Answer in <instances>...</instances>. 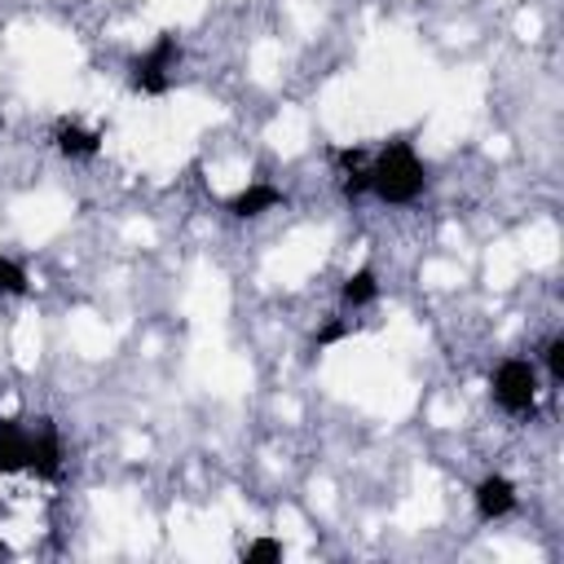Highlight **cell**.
Here are the masks:
<instances>
[{"instance_id": "obj_10", "label": "cell", "mask_w": 564, "mask_h": 564, "mask_svg": "<svg viewBox=\"0 0 564 564\" xmlns=\"http://www.w3.org/2000/svg\"><path fill=\"white\" fill-rule=\"evenodd\" d=\"M31 282H26V269L9 256H0V295H26Z\"/></svg>"}, {"instance_id": "obj_1", "label": "cell", "mask_w": 564, "mask_h": 564, "mask_svg": "<svg viewBox=\"0 0 564 564\" xmlns=\"http://www.w3.org/2000/svg\"><path fill=\"white\" fill-rule=\"evenodd\" d=\"M423 185H427V172L410 141H388L366 167V189L379 194L383 203H414Z\"/></svg>"}, {"instance_id": "obj_2", "label": "cell", "mask_w": 564, "mask_h": 564, "mask_svg": "<svg viewBox=\"0 0 564 564\" xmlns=\"http://www.w3.org/2000/svg\"><path fill=\"white\" fill-rule=\"evenodd\" d=\"M489 388H494V401H498L507 414H529V410L538 405V370H533V361H524V357L498 361Z\"/></svg>"}, {"instance_id": "obj_13", "label": "cell", "mask_w": 564, "mask_h": 564, "mask_svg": "<svg viewBox=\"0 0 564 564\" xmlns=\"http://www.w3.org/2000/svg\"><path fill=\"white\" fill-rule=\"evenodd\" d=\"M344 335H348V322H326V326L317 330V339H313V344H317V348H330V344H335V339H344Z\"/></svg>"}, {"instance_id": "obj_12", "label": "cell", "mask_w": 564, "mask_h": 564, "mask_svg": "<svg viewBox=\"0 0 564 564\" xmlns=\"http://www.w3.org/2000/svg\"><path fill=\"white\" fill-rule=\"evenodd\" d=\"M546 370H551L555 383L564 379V335H555V339L546 344Z\"/></svg>"}, {"instance_id": "obj_8", "label": "cell", "mask_w": 564, "mask_h": 564, "mask_svg": "<svg viewBox=\"0 0 564 564\" xmlns=\"http://www.w3.org/2000/svg\"><path fill=\"white\" fill-rule=\"evenodd\" d=\"M278 203H282V194H278L273 185H247L242 194L229 198V212L247 220V216H260V212H269V207H278Z\"/></svg>"}, {"instance_id": "obj_3", "label": "cell", "mask_w": 564, "mask_h": 564, "mask_svg": "<svg viewBox=\"0 0 564 564\" xmlns=\"http://www.w3.org/2000/svg\"><path fill=\"white\" fill-rule=\"evenodd\" d=\"M176 35H159L137 62H132V88L145 93V97H163L172 88V70H176Z\"/></svg>"}, {"instance_id": "obj_7", "label": "cell", "mask_w": 564, "mask_h": 564, "mask_svg": "<svg viewBox=\"0 0 564 564\" xmlns=\"http://www.w3.org/2000/svg\"><path fill=\"white\" fill-rule=\"evenodd\" d=\"M57 150L66 159H93L101 150V137L88 132V128H79V123H57Z\"/></svg>"}, {"instance_id": "obj_9", "label": "cell", "mask_w": 564, "mask_h": 564, "mask_svg": "<svg viewBox=\"0 0 564 564\" xmlns=\"http://www.w3.org/2000/svg\"><path fill=\"white\" fill-rule=\"evenodd\" d=\"M375 295H379V278H375V269H357V273H348L344 286H339V300L352 304V308H366Z\"/></svg>"}, {"instance_id": "obj_6", "label": "cell", "mask_w": 564, "mask_h": 564, "mask_svg": "<svg viewBox=\"0 0 564 564\" xmlns=\"http://www.w3.org/2000/svg\"><path fill=\"white\" fill-rule=\"evenodd\" d=\"M31 467V427L0 419V476L26 471Z\"/></svg>"}, {"instance_id": "obj_4", "label": "cell", "mask_w": 564, "mask_h": 564, "mask_svg": "<svg viewBox=\"0 0 564 564\" xmlns=\"http://www.w3.org/2000/svg\"><path fill=\"white\" fill-rule=\"evenodd\" d=\"M26 471H35L40 480L62 476V441H57V427L48 419H40L35 432H31V467Z\"/></svg>"}, {"instance_id": "obj_11", "label": "cell", "mask_w": 564, "mask_h": 564, "mask_svg": "<svg viewBox=\"0 0 564 564\" xmlns=\"http://www.w3.org/2000/svg\"><path fill=\"white\" fill-rule=\"evenodd\" d=\"M242 560H247V564H273V560H282V542H273V538H260V542L242 546Z\"/></svg>"}, {"instance_id": "obj_5", "label": "cell", "mask_w": 564, "mask_h": 564, "mask_svg": "<svg viewBox=\"0 0 564 564\" xmlns=\"http://www.w3.org/2000/svg\"><path fill=\"white\" fill-rule=\"evenodd\" d=\"M516 511V485L507 480V476H485L480 485H476V516L480 520H502V516H511Z\"/></svg>"}]
</instances>
